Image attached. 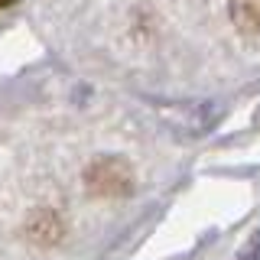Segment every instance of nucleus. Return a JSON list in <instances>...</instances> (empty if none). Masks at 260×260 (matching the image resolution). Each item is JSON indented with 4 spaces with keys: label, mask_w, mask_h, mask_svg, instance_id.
<instances>
[{
    "label": "nucleus",
    "mask_w": 260,
    "mask_h": 260,
    "mask_svg": "<svg viewBox=\"0 0 260 260\" xmlns=\"http://www.w3.org/2000/svg\"><path fill=\"white\" fill-rule=\"evenodd\" d=\"M228 16L244 36H260V0H228Z\"/></svg>",
    "instance_id": "nucleus-2"
},
{
    "label": "nucleus",
    "mask_w": 260,
    "mask_h": 260,
    "mask_svg": "<svg viewBox=\"0 0 260 260\" xmlns=\"http://www.w3.org/2000/svg\"><path fill=\"white\" fill-rule=\"evenodd\" d=\"M85 182L94 195H127L134 189V169L120 156H101L88 166Z\"/></svg>",
    "instance_id": "nucleus-1"
},
{
    "label": "nucleus",
    "mask_w": 260,
    "mask_h": 260,
    "mask_svg": "<svg viewBox=\"0 0 260 260\" xmlns=\"http://www.w3.org/2000/svg\"><path fill=\"white\" fill-rule=\"evenodd\" d=\"M16 0H0V10H7V7H13Z\"/></svg>",
    "instance_id": "nucleus-3"
}]
</instances>
